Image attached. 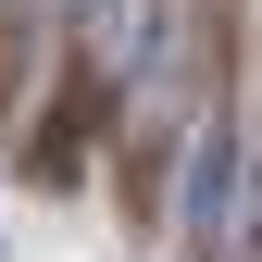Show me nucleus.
I'll return each mask as SVG.
<instances>
[{
  "instance_id": "obj_1",
  "label": "nucleus",
  "mask_w": 262,
  "mask_h": 262,
  "mask_svg": "<svg viewBox=\"0 0 262 262\" xmlns=\"http://www.w3.org/2000/svg\"><path fill=\"white\" fill-rule=\"evenodd\" d=\"M75 75L88 100H100L138 150L187 138V113H200V75H212V13L200 0H75Z\"/></svg>"
},
{
  "instance_id": "obj_3",
  "label": "nucleus",
  "mask_w": 262,
  "mask_h": 262,
  "mask_svg": "<svg viewBox=\"0 0 262 262\" xmlns=\"http://www.w3.org/2000/svg\"><path fill=\"white\" fill-rule=\"evenodd\" d=\"M237 262H262V113H250V212H237Z\"/></svg>"
},
{
  "instance_id": "obj_4",
  "label": "nucleus",
  "mask_w": 262,
  "mask_h": 262,
  "mask_svg": "<svg viewBox=\"0 0 262 262\" xmlns=\"http://www.w3.org/2000/svg\"><path fill=\"white\" fill-rule=\"evenodd\" d=\"M13 25H38V0H0V38H13Z\"/></svg>"
},
{
  "instance_id": "obj_2",
  "label": "nucleus",
  "mask_w": 262,
  "mask_h": 262,
  "mask_svg": "<svg viewBox=\"0 0 262 262\" xmlns=\"http://www.w3.org/2000/svg\"><path fill=\"white\" fill-rule=\"evenodd\" d=\"M162 212H175V250L187 262H237V212H250V113L237 100L187 113V150H175Z\"/></svg>"
}]
</instances>
